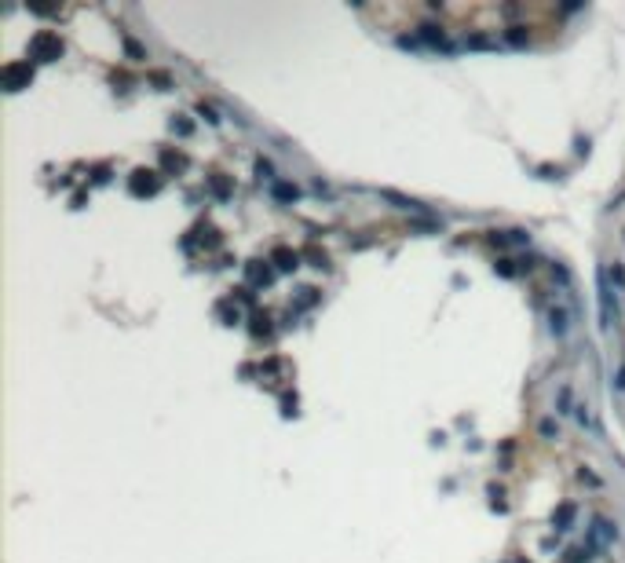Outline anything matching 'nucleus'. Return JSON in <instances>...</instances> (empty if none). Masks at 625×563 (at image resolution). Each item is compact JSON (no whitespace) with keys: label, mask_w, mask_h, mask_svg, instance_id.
<instances>
[{"label":"nucleus","mask_w":625,"mask_h":563,"mask_svg":"<svg viewBox=\"0 0 625 563\" xmlns=\"http://www.w3.org/2000/svg\"><path fill=\"white\" fill-rule=\"evenodd\" d=\"M278 267H297V252H286V249H278Z\"/></svg>","instance_id":"nucleus-5"},{"label":"nucleus","mask_w":625,"mask_h":563,"mask_svg":"<svg viewBox=\"0 0 625 563\" xmlns=\"http://www.w3.org/2000/svg\"><path fill=\"white\" fill-rule=\"evenodd\" d=\"M548 318H552V333H559V337H563V333H567V311H552Z\"/></svg>","instance_id":"nucleus-4"},{"label":"nucleus","mask_w":625,"mask_h":563,"mask_svg":"<svg viewBox=\"0 0 625 563\" xmlns=\"http://www.w3.org/2000/svg\"><path fill=\"white\" fill-rule=\"evenodd\" d=\"M599 304H604V326H610L615 322V304H610V289H607L604 275H599Z\"/></svg>","instance_id":"nucleus-3"},{"label":"nucleus","mask_w":625,"mask_h":563,"mask_svg":"<svg viewBox=\"0 0 625 563\" xmlns=\"http://www.w3.org/2000/svg\"><path fill=\"white\" fill-rule=\"evenodd\" d=\"M30 48H33V55H37V59H44V62L62 55V44H59V37H55V33H37Z\"/></svg>","instance_id":"nucleus-1"},{"label":"nucleus","mask_w":625,"mask_h":563,"mask_svg":"<svg viewBox=\"0 0 625 563\" xmlns=\"http://www.w3.org/2000/svg\"><path fill=\"white\" fill-rule=\"evenodd\" d=\"M198 110H201V113H205V118H209V121H220V118H216V110H212V107H205V102H201V107H198Z\"/></svg>","instance_id":"nucleus-6"},{"label":"nucleus","mask_w":625,"mask_h":563,"mask_svg":"<svg viewBox=\"0 0 625 563\" xmlns=\"http://www.w3.org/2000/svg\"><path fill=\"white\" fill-rule=\"evenodd\" d=\"M4 81H8L11 92H19V84L30 81V66H8V70H4Z\"/></svg>","instance_id":"nucleus-2"}]
</instances>
